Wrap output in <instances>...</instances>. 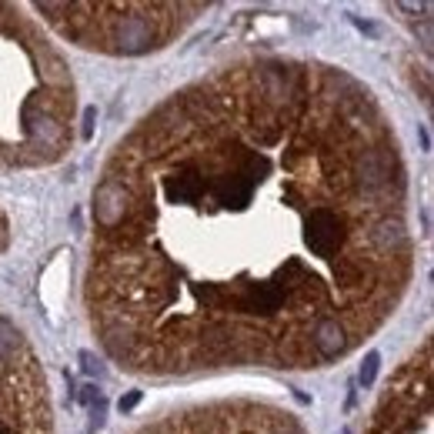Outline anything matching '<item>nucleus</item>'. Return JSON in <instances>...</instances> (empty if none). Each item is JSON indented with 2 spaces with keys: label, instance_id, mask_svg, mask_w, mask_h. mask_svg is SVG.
<instances>
[{
  "label": "nucleus",
  "instance_id": "nucleus-2",
  "mask_svg": "<svg viewBox=\"0 0 434 434\" xmlns=\"http://www.w3.org/2000/svg\"><path fill=\"white\" fill-rule=\"evenodd\" d=\"M74 80L24 7L0 3V171L53 164L74 144Z\"/></svg>",
  "mask_w": 434,
  "mask_h": 434
},
{
  "label": "nucleus",
  "instance_id": "nucleus-1",
  "mask_svg": "<svg viewBox=\"0 0 434 434\" xmlns=\"http://www.w3.org/2000/svg\"><path fill=\"white\" fill-rule=\"evenodd\" d=\"M405 204L398 137L354 77L228 67L171 94L104 164L91 328L151 378L341 361L411 281Z\"/></svg>",
  "mask_w": 434,
  "mask_h": 434
},
{
  "label": "nucleus",
  "instance_id": "nucleus-4",
  "mask_svg": "<svg viewBox=\"0 0 434 434\" xmlns=\"http://www.w3.org/2000/svg\"><path fill=\"white\" fill-rule=\"evenodd\" d=\"M0 434H53L47 381L27 337L0 314Z\"/></svg>",
  "mask_w": 434,
  "mask_h": 434
},
{
  "label": "nucleus",
  "instance_id": "nucleus-10",
  "mask_svg": "<svg viewBox=\"0 0 434 434\" xmlns=\"http://www.w3.org/2000/svg\"><path fill=\"white\" fill-rule=\"evenodd\" d=\"M7 237H10V230H7V217L0 214V251L7 248Z\"/></svg>",
  "mask_w": 434,
  "mask_h": 434
},
{
  "label": "nucleus",
  "instance_id": "nucleus-8",
  "mask_svg": "<svg viewBox=\"0 0 434 434\" xmlns=\"http://www.w3.org/2000/svg\"><path fill=\"white\" fill-rule=\"evenodd\" d=\"M137 401H141V391H130L128 398H121V405H117V408H121V411H130L134 405H137Z\"/></svg>",
  "mask_w": 434,
  "mask_h": 434
},
{
  "label": "nucleus",
  "instance_id": "nucleus-5",
  "mask_svg": "<svg viewBox=\"0 0 434 434\" xmlns=\"http://www.w3.org/2000/svg\"><path fill=\"white\" fill-rule=\"evenodd\" d=\"M367 434H431V341L391 378Z\"/></svg>",
  "mask_w": 434,
  "mask_h": 434
},
{
  "label": "nucleus",
  "instance_id": "nucleus-7",
  "mask_svg": "<svg viewBox=\"0 0 434 434\" xmlns=\"http://www.w3.org/2000/svg\"><path fill=\"white\" fill-rule=\"evenodd\" d=\"M104 414H107V405H104V398H97V405L91 408V434H97L104 428Z\"/></svg>",
  "mask_w": 434,
  "mask_h": 434
},
{
  "label": "nucleus",
  "instance_id": "nucleus-3",
  "mask_svg": "<svg viewBox=\"0 0 434 434\" xmlns=\"http://www.w3.org/2000/svg\"><path fill=\"white\" fill-rule=\"evenodd\" d=\"M67 40L104 53H147L171 44L201 3H37Z\"/></svg>",
  "mask_w": 434,
  "mask_h": 434
},
{
  "label": "nucleus",
  "instance_id": "nucleus-6",
  "mask_svg": "<svg viewBox=\"0 0 434 434\" xmlns=\"http://www.w3.org/2000/svg\"><path fill=\"white\" fill-rule=\"evenodd\" d=\"M378 361H381V358H378L374 351L364 358V367H361V384H364V387H371V384H374V374H378Z\"/></svg>",
  "mask_w": 434,
  "mask_h": 434
},
{
  "label": "nucleus",
  "instance_id": "nucleus-9",
  "mask_svg": "<svg viewBox=\"0 0 434 434\" xmlns=\"http://www.w3.org/2000/svg\"><path fill=\"white\" fill-rule=\"evenodd\" d=\"M80 361H84V371H87V374H94V371H101V364L94 361V354H80Z\"/></svg>",
  "mask_w": 434,
  "mask_h": 434
}]
</instances>
